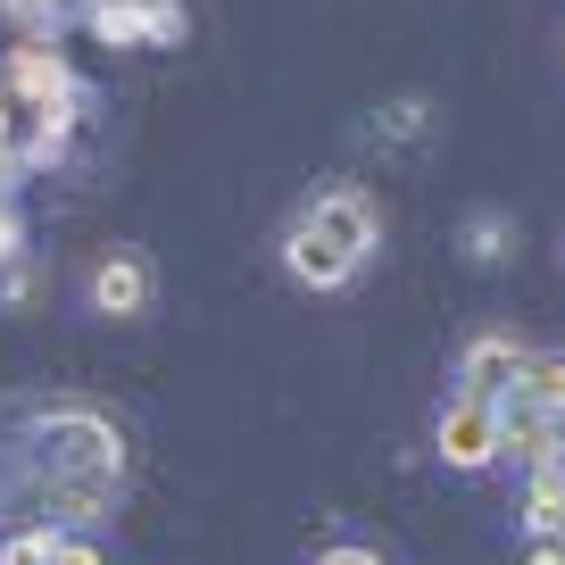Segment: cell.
I'll return each mask as SVG.
<instances>
[{"instance_id": "ffe728a7", "label": "cell", "mask_w": 565, "mask_h": 565, "mask_svg": "<svg viewBox=\"0 0 565 565\" xmlns=\"http://www.w3.org/2000/svg\"><path fill=\"white\" fill-rule=\"evenodd\" d=\"M532 565H565V541H532Z\"/></svg>"}, {"instance_id": "7a4b0ae2", "label": "cell", "mask_w": 565, "mask_h": 565, "mask_svg": "<svg viewBox=\"0 0 565 565\" xmlns=\"http://www.w3.org/2000/svg\"><path fill=\"white\" fill-rule=\"evenodd\" d=\"M291 225H308L324 249H341L350 266H366L374 249H383V209H374L366 183H324V192H308Z\"/></svg>"}, {"instance_id": "ac0fdd59", "label": "cell", "mask_w": 565, "mask_h": 565, "mask_svg": "<svg viewBox=\"0 0 565 565\" xmlns=\"http://www.w3.org/2000/svg\"><path fill=\"white\" fill-rule=\"evenodd\" d=\"M18 242H25V225H18V200H0V266L18 258Z\"/></svg>"}, {"instance_id": "e0dca14e", "label": "cell", "mask_w": 565, "mask_h": 565, "mask_svg": "<svg viewBox=\"0 0 565 565\" xmlns=\"http://www.w3.org/2000/svg\"><path fill=\"white\" fill-rule=\"evenodd\" d=\"M317 565H391L383 548H358V541H341V548H317Z\"/></svg>"}, {"instance_id": "9c48e42d", "label": "cell", "mask_w": 565, "mask_h": 565, "mask_svg": "<svg viewBox=\"0 0 565 565\" xmlns=\"http://www.w3.org/2000/svg\"><path fill=\"white\" fill-rule=\"evenodd\" d=\"M499 407H532V416H565V350H524L515 383L499 391Z\"/></svg>"}, {"instance_id": "d6986e66", "label": "cell", "mask_w": 565, "mask_h": 565, "mask_svg": "<svg viewBox=\"0 0 565 565\" xmlns=\"http://www.w3.org/2000/svg\"><path fill=\"white\" fill-rule=\"evenodd\" d=\"M51 565H100V548H92V541H58Z\"/></svg>"}, {"instance_id": "277c9868", "label": "cell", "mask_w": 565, "mask_h": 565, "mask_svg": "<svg viewBox=\"0 0 565 565\" xmlns=\"http://www.w3.org/2000/svg\"><path fill=\"white\" fill-rule=\"evenodd\" d=\"M150 300H159V275H150L141 249H108V258L84 275V308H92V317H108V324L150 317Z\"/></svg>"}, {"instance_id": "5bb4252c", "label": "cell", "mask_w": 565, "mask_h": 565, "mask_svg": "<svg viewBox=\"0 0 565 565\" xmlns=\"http://www.w3.org/2000/svg\"><path fill=\"white\" fill-rule=\"evenodd\" d=\"M58 541H67L58 524H25V532H9V541H0V565H51Z\"/></svg>"}, {"instance_id": "7c38bea8", "label": "cell", "mask_w": 565, "mask_h": 565, "mask_svg": "<svg viewBox=\"0 0 565 565\" xmlns=\"http://www.w3.org/2000/svg\"><path fill=\"white\" fill-rule=\"evenodd\" d=\"M508 249H515V216L508 209H475L466 216V258L475 266H499Z\"/></svg>"}, {"instance_id": "8992f818", "label": "cell", "mask_w": 565, "mask_h": 565, "mask_svg": "<svg viewBox=\"0 0 565 565\" xmlns=\"http://www.w3.org/2000/svg\"><path fill=\"white\" fill-rule=\"evenodd\" d=\"M499 458H515L524 475H548V466H565V416L499 407Z\"/></svg>"}, {"instance_id": "5b68a950", "label": "cell", "mask_w": 565, "mask_h": 565, "mask_svg": "<svg viewBox=\"0 0 565 565\" xmlns=\"http://www.w3.org/2000/svg\"><path fill=\"white\" fill-rule=\"evenodd\" d=\"M9 100H25V117L34 108H84V84H75V67L51 51V42H18L9 51Z\"/></svg>"}, {"instance_id": "3957f363", "label": "cell", "mask_w": 565, "mask_h": 565, "mask_svg": "<svg viewBox=\"0 0 565 565\" xmlns=\"http://www.w3.org/2000/svg\"><path fill=\"white\" fill-rule=\"evenodd\" d=\"M433 458L458 466V475H482V466H499V399L449 391V407L433 416Z\"/></svg>"}, {"instance_id": "4fadbf2b", "label": "cell", "mask_w": 565, "mask_h": 565, "mask_svg": "<svg viewBox=\"0 0 565 565\" xmlns=\"http://www.w3.org/2000/svg\"><path fill=\"white\" fill-rule=\"evenodd\" d=\"M424 134H433V100H424V92L374 108V141H424Z\"/></svg>"}, {"instance_id": "6da1fadb", "label": "cell", "mask_w": 565, "mask_h": 565, "mask_svg": "<svg viewBox=\"0 0 565 565\" xmlns=\"http://www.w3.org/2000/svg\"><path fill=\"white\" fill-rule=\"evenodd\" d=\"M25 482L58 524H100L125 491V441L92 407H42L25 433Z\"/></svg>"}, {"instance_id": "8fae6325", "label": "cell", "mask_w": 565, "mask_h": 565, "mask_svg": "<svg viewBox=\"0 0 565 565\" xmlns=\"http://www.w3.org/2000/svg\"><path fill=\"white\" fill-rule=\"evenodd\" d=\"M524 532L532 541H565V466H548V475H532V491H524Z\"/></svg>"}, {"instance_id": "30bf717a", "label": "cell", "mask_w": 565, "mask_h": 565, "mask_svg": "<svg viewBox=\"0 0 565 565\" xmlns=\"http://www.w3.org/2000/svg\"><path fill=\"white\" fill-rule=\"evenodd\" d=\"M84 25H92V42H108V51H150V0H92Z\"/></svg>"}, {"instance_id": "9a60e30c", "label": "cell", "mask_w": 565, "mask_h": 565, "mask_svg": "<svg viewBox=\"0 0 565 565\" xmlns=\"http://www.w3.org/2000/svg\"><path fill=\"white\" fill-rule=\"evenodd\" d=\"M183 34H192V18H183V0H150V51H175Z\"/></svg>"}, {"instance_id": "2e32d148", "label": "cell", "mask_w": 565, "mask_h": 565, "mask_svg": "<svg viewBox=\"0 0 565 565\" xmlns=\"http://www.w3.org/2000/svg\"><path fill=\"white\" fill-rule=\"evenodd\" d=\"M0 9L25 25V42H51L58 34V0H0Z\"/></svg>"}, {"instance_id": "52a82bcc", "label": "cell", "mask_w": 565, "mask_h": 565, "mask_svg": "<svg viewBox=\"0 0 565 565\" xmlns=\"http://www.w3.org/2000/svg\"><path fill=\"white\" fill-rule=\"evenodd\" d=\"M515 366H524V341H515V333H475V341L458 350V391L499 399V391L515 383Z\"/></svg>"}, {"instance_id": "ba28073f", "label": "cell", "mask_w": 565, "mask_h": 565, "mask_svg": "<svg viewBox=\"0 0 565 565\" xmlns=\"http://www.w3.org/2000/svg\"><path fill=\"white\" fill-rule=\"evenodd\" d=\"M282 275L300 282V291H341V282L358 275V266L341 258V249H324L308 225H282Z\"/></svg>"}]
</instances>
